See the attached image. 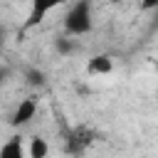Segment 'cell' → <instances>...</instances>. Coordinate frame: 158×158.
<instances>
[{"label":"cell","instance_id":"obj_2","mask_svg":"<svg viewBox=\"0 0 158 158\" xmlns=\"http://www.w3.org/2000/svg\"><path fill=\"white\" fill-rule=\"evenodd\" d=\"M35 114H37V101H35V99H25V101H20V106L12 111L10 123H12V126H27V123L35 118Z\"/></svg>","mask_w":158,"mask_h":158},{"label":"cell","instance_id":"obj_3","mask_svg":"<svg viewBox=\"0 0 158 158\" xmlns=\"http://www.w3.org/2000/svg\"><path fill=\"white\" fill-rule=\"evenodd\" d=\"M0 158H30V153H27V146L22 143V138L20 136H12V138H7L2 143Z\"/></svg>","mask_w":158,"mask_h":158},{"label":"cell","instance_id":"obj_7","mask_svg":"<svg viewBox=\"0 0 158 158\" xmlns=\"http://www.w3.org/2000/svg\"><path fill=\"white\" fill-rule=\"evenodd\" d=\"M57 49H59L62 54H67V52H72V44H69L67 40H57Z\"/></svg>","mask_w":158,"mask_h":158},{"label":"cell","instance_id":"obj_5","mask_svg":"<svg viewBox=\"0 0 158 158\" xmlns=\"http://www.w3.org/2000/svg\"><path fill=\"white\" fill-rule=\"evenodd\" d=\"M27 153H30V158H47V156H49V143H47V138L32 136V138H30V146H27Z\"/></svg>","mask_w":158,"mask_h":158},{"label":"cell","instance_id":"obj_4","mask_svg":"<svg viewBox=\"0 0 158 158\" xmlns=\"http://www.w3.org/2000/svg\"><path fill=\"white\" fill-rule=\"evenodd\" d=\"M86 72L94 74V77H96V74H99V77H101V74H111V72H114V59H111L109 54H96V57H91V59L86 62Z\"/></svg>","mask_w":158,"mask_h":158},{"label":"cell","instance_id":"obj_1","mask_svg":"<svg viewBox=\"0 0 158 158\" xmlns=\"http://www.w3.org/2000/svg\"><path fill=\"white\" fill-rule=\"evenodd\" d=\"M94 27V17H91V5L86 0L74 2L67 12H64V32L72 37H81L86 32H91Z\"/></svg>","mask_w":158,"mask_h":158},{"label":"cell","instance_id":"obj_6","mask_svg":"<svg viewBox=\"0 0 158 158\" xmlns=\"http://www.w3.org/2000/svg\"><path fill=\"white\" fill-rule=\"evenodd\" d=\"M52 10V5H44V2H35L32 5V10H30V15H27V22L22 25L25 30H30V27H35L37 22H42L44 20V15Z\"/></svg>","mask_w":158,"mask_h":158}]
</instances>
